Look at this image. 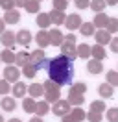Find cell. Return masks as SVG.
I'll return each mask as SVG.
<instances>
[{"label":"cell","instance_id":"d6986e66","mask_svg":"<svg viewBox=\"0 0 118 122\" xmlns=\"http://www.w3.org/2000/svg\"><path fill=\"white\" fill-rule=\"evenodd\" d=\"M68 102H70V106H83V104H85V96H83V94H78V92H68Z\"/></svg>","mask_w":118,"mask_h":122},{"label":"cell","instance_id":"d6a6232c","mask_svg":"<svg viewBox=\"0 0 118 122\" xmlns=\"http://www.w3.org/2000/svg\"><path fill=\"white\" fill-rule=\"evenodd\" d=\"M105 30L109 31L111 35L118 31V19L116 17H109V22H107V26H105Z\"/></svg>","mask_w":118,"mask_h":122},{"label":"cell","instance_id":"3957f363","mask_svg":"<svg viewBox=\"0 0 118 122\" xmlns=\"http://www.w3.org/2000/svg\"><path fill=\"white\" fill-rule=\"evenodd\" d=\"M72 111V106H70V102L68 100H61L59 98L55 104H52V113L55 115V117H65Z\"/></svg>","mask_w":118,"mask_h":122},{"label":"cell","instance_id":"9f6ffc18","mask_svg":"<svg viewBox=\"0 0 118 122\" xmlns=\"http://www.w3.org/2000/svg\"><path fill=\"white\" fill-rule=\"evenodd\" d=\"M0 94H2V92H0Z\"/></svg>","mask_w":118,"mask_h":122},{"label":"cell","instance_id":"836d02e7","mask_svg":"<svg viewBox=\"0 0 118 122\" xmlns=\"http://www.w3.org/2000/svg\"><path fill=\"white\" fill-rule=\"evenodd\" d=\"M70 115H72V117H74V118H76L78 122H81V120H85V118H87V113H85V111H83L79 106L74 107L72 111H70Z\"/></svg>","mask_w":118,"mask_h":122},{"label":"cell","instance_id":"f35d334b","mask_svg":"<svg viewBox=\"0 0 118 122\" xmlns=\"http://www.w3.org/2000/svg\"><path fill=\"white\" fill-rule=\"evenodd\" d=\"M52 4H54V9H57V11H65L66 6H68V0H52Z\"/></svg>","mask_w":118,"mask_h":122},{"label":"cell","instance_id":"ab89813d","mask_svg":"<svg viewBox=\"0 0 118 122\" xmlns=\"http://www.w3.org/2000/svg\"><path fill=\"white\" fill-rule=\"evenodd\" d=\"M103 118V113H94V111H88L87 113V120L88 122H100Z\"/></svg>","mask_w":118,"mask_h":122},{"label":"cell","instance_id":"4316f807","mask_svg":"<svg viewBox=\"0 0 118 122\" xmlns=\"http://www.w3.org/2000/svg\"><path fill=\"white\" fill-rule=\"evenodd\" d=\"M0 106H2L4 111H13L15 107H17V104H15V98H11V96H4L2 102H0Z\"/></svg>","mask_w":118,"mask_h":122},{"label":"cell","instance_id":"681fc988","mask_svg":"<svg viewBox=\"0 0 118 122\" xmlns=\"http://www.w3.org/2000/svg\"><path fill=\"white\" fill-rule=\"evenodd\" d=\"M6 31V22H4V19H0V35Z\"/></svg>","mask_w":118,"mask_h":122},{"label":"cell","instance_id":"60d3db41","mask_svg":"<svg viewBox=\"0 0 118 122\" xmlns=\"http://www.w3.org/2000/svg\"><path fill=\"white\" fill-rule=\"evenodd\" d=\"M43 87H44V92L46 91H59V85L55 81H52V80H46L43 83Z\"/></svg>","mask_w":118,"mask_h":122},{"label":"cell","instance_id":"ac0fdd59","mask_svg":"<svg viewBox=\"0 0 118 122\" xmlns=\"http://www.w3.org/2000/svg\"><path fill=\"white\" fill-rule=\"evenodd\" d=\"M35 41H37V45H39V46H50V35H48V31H46V30L37 31Z\"/></svg>","mask_w":118,"mask_h":122},{"label":"cell","instance_id":"6da1fadb","mask_svg":"<svg viewBox=\"0 0 118 122\" xmlns=\"http://www.w3.org/2000/svg\"><path fill=\"white\" fill-rule=\"evenodd\" d=\"M46 74H48V80L55 81L59 87H65V85L72 83L74 78V61L68 59L66 56L59 54L52 59H46Z\"/></svg>","mask_w":118,"mask_h":122},{"label":"cell","instance_id":"d590c367","mask_svg":"<svg viewBox=\"0 0 118 122\" xmlns=\"http://www.w3.org/2000/svg\"><path fill=\"white\" fill-rule=\"evenodd\" d=\"M107 83L113 87H118V72L116 70H109L107 72Z\"/></svg>","mask_w":118,"mask_h":122},{"label":"cell","instance_id":"603a6c76","mask_svg":"<svg viewBox=\"0 0 118 122\" xmlns=\"http://www.w3.org/2000/svg\"><path fill=\"white\" fill-rule=\"evenodd\" d=\"M98 92H100L102 98H113V94H114L113 85H109V83H102L100 87H98Z\"/></svg>","mask_w":118,"mask_h":122},{"label":"cell","instance_id":"f546056e","mask_svg":"<svg viewBox=\"0 0 118 122\" xmlns=\"http://www.w3.org/2000/svg\"><path fill=\"white\" fill-rule=\"evenodd\" d=\"M24 9L28 13H41V2L37 0H28V4L24 6Z\"/></svg>","mask_w":118,"mask_h":122},{"label":"cell","instance_id":"f907efd6","mask_svg":"<svg viewBox=\"0 0 118 122\" xmlns=\"http://www.w3.org/2000/svg\"><path fill=\"white\" fill-rule=\"evenodd\" d=\"M30 122H43V117H33V118H30Z\"/></svg>","mask_w":118,"mask_h":122},{"label":"cell","instance_id":"2e32d148","mask_svg":"<svg viewBox=\"0 0 118 122\" xmlns=\"http://www.w3.org/2000/svg\"><path fill=\"white\" fill-rule=\"evenodd\" d=\"M90 56H92V59L103 61L105 57H107V52H105V48H103L102 45H94V46H92V52H90Z\"/></svg>","mask_w":118,"mask_h":122},{"label":"cell","instance_id":"484cf974","mask_svg":"<svg viewBox=\"0 0 118 122\" xmlns=\"http://www.w3.org/2000/svg\"><path fill=\"white\" fill-rule=\"evenodd\" d=\"M37 72H39V70L35 69L33 63H26V65L22 67V76H26V78H35Z\"/></svg>","mask_w":118,"mask_h":122},{"label":"cell","instance_id":"f1b7e54d","mask_svg":"<svg viewBox=\"0 0 118 122\" xmlns=\"http://www.w3.org/2000/svg\"><path fill=\"white\" fill-rule=\"evenodd\" d=\"M88 6H90V9H92L94 13H102V11H105L107 2H105V0H92Z\"/></svg>","mask_w":118,"mask_h":122},{"label":"cell","instance_id":"ee69618b","mask_svg":"<svg viewBox=\"0 0 118 122\" xmlns=\"http://www.w3.org/2000/svg\"><path fill=\"white\" fill-rule=\"evenodd\" d=\"M74 4H76V8H79V9L88 8V0H74Z\"/></svg>","mask_w":118,"mask_h":122},{"label":"cell","instance_id":"5b68a950","mask_svg":"<svg viewBox=\"0 0 118 122\" xmlns=\"http://www.w3.org/2000/svg\"><path fill=\"white\" fill-rule=\"evenodd\" d=\"M81 24H83V20H81V15H78V13L66 15V19H65V26H66V30H70V31L79 30Z\"/></svg>","mask_w":118,"mask_h":122},{"label":"cell","instance_id":"52a82bcc","mask_svg":"<svg viewBox=\"0 0 118 122\" xmlns=\"http://www.w3.org/2000/svg\"><path fill=\"white\" fill-rule=\"evenodd\" d=\"M48 35H50V46H61L65 43V35L57 30V28H54V30L48 31Z\"/></svg>","mask_w":118,"mask_h":122},{"label":"cell","instance_id":"30bf717a","mask_svg":"<svg viewBox=\"0 0 118 122\" xmlns=\"http://www.w3.org/2000/svg\"><path fill=\"white\" fill-rule=\"evenodd\" d=\"M48 15H50V19H52V24H55V26H61V24H65V19H66L65 11H57V9H52Z\"/></svg>","mask_w":118,"mask_h":122},{"label":"cell","instance_id":"4dcf8cb0","mask_svg":"<svg viewBox=\"0 0 118 122\" xmlns=\"http://www.w3.org/2000/svg\"><path fill=\"white\" fill-rule=\"evenodd\" d=\"M96 28H94V24L92 22H83L81 24V28H79V31H81V35H85V37H88V35H94L96 33Z\"/></svg>","mask_w":118,"mask_h":122},{"label":"cell","instance_id":"e0dca14e","mask_svg":"<svg viewBox=\"0 0 118 122\" xmlns=\"http://www.w3.org/2000/svg\"><path fill=\"white\" fill-rule=\"evenodd\" d=\"M50 24H52V19H50L48 13H37V26L41 30H46Z\"/></svg>","mask_w":118,"mask_h":122},{"label":"cell","instance_id":"7c38bea8","mask_svg":"<svg viewBox=\"0 0 118 122\" xmlns=\"http://www.w3.org/2000/svg\"><path fill=\"white\" fill-rule=\"evenodd\" d=\"M0 41H2V45L6 46V48H9V50H11V48L15 46V43H17L13 31H4V33L0 35Z\"/></svg>","mask_w":118,"mask_h":122},{"label":"cell","instance_id":"5bb4252c","mask_svg":"<svg viewBox=\"0 0 118 122\" xmlns=\"http://www.w3.org/2000/svg\"><path fill=\"white\" fill-rule=\"evenodd\" d=\"M19 20H20V13L17 9H9L4 13V22L6 24H17Z\"/></svg>","mask_w":118,"mask_h":122},{"label":"cell","instance_id":"e575fe53","mask_svg":"<svg viewBox=\"0 0 118 122\" xmlns=\"http://www.w3.org/2000/svg\"><path fill=\"white\" fill-rule=\"evenodd\" d=\"M90 111H94V113H103V111H105L103 100H94V102L90 104Z\"/></svg>","mask_w":118,"mask_h":122},{"label":"cell","instance_id":"ffe728a7","mask_svg":"<svg viewBox=\"0 0 118 122\" xmlns=\"http://www.w3.org/2000/svg\"><path fill=\"white\" fill-rule=\"evenodd\" d=\"M35 107H37V102L31 98V96H30V98L24 96V98H22V109H24L26 113H35Z\"/></svg>","mask_w":118,"mask_h":122},{"label":"cell","instance_id":"7dc6e473","mask_svg":"<svg viewBox=\"0 0 118 122\" xmlns=\"http://www.w3.org/2000/svg\"><path fill=\"white\" fill-rule=\"evenodd\" d=\"M61 118H63L61 122H78V120H76V118H74V117H72L70 113H68V115H65V117H61Z\"/></svg>","mask_w":118,"mask_h":122},{"label":"cell","instance_id":"f5cc1de1","mask_svg":"<svg viewBox=\"0 0 118 122\" xmlns=\"http://www.w3.org/2000/svg\"><path fill=\"white\" fill-rule=\"evenodd\" d=\"M7 122H22V120H20V118H17V117H15V118H9Z\"/></svg>","mask_w":118,"mask_h":122},{"label":"cell","instance_id":"b9f144b4","mask_svg":"<svg viewBox=\"0 0 118 122\" xmlns=\"http://www.w3.org/2000/svg\"><path fill=\"white\" fill-rule=\"evenodd\" d=\"M0 8L4 9V11L15 9V0H0Z\"/></svg>","mask_w":118,"mask_h":122},{"label":"cell","instance_id":"8d00e7d4","mask_svg":"<svg viewBox=\"0 0 118 122\" xmlns=\"http://www.w3.org/2000/svg\"><path fill=\"white\" fill-rule=\"evenodd\" d=\"M72 92H78V94H85V91H87V85L83 83V81H78V83L72 85V89H70Z\"/></svg>","mask_w":118,"mask_h":122},{"label":"cell","instance_id":"cb8c5ba5","mask_svg":"<svg viewBox=\"0 0 118 122\" xmlns=\"http://www.w3.org/2000/svg\"><path fill=\"white\" fill-rule=\"evenodd\" d=\"M26 63H30V54L28 52H17L15 54V65L17 67H24Z\"/></svg>","mask_w":118,"mask_h":122},{"label":"cell","instance_id":"9a60e30c","mask_svg":"<svg viewBox=\"0 0 118 122\" xmlns=\"http://www.w3.org/2000/svg\"><path fill=\"white\" fill-rule=\"evenodd\" d=\"M11 92H13V98H24V96H26V92H28V87L22 83V81H17V83L13 85Z\"/></svg>","mask_w":118,"mask_h":122},{"label":"cell","instance_id":"4fadbf2b","mask_svg":"<svg viewBox=\"0 0 118 122\" xmlns=\"http://www.w3.org/2000/svg\"><path fill=\"white\" fill-rule=\"evenodd\" d=\"M107 22H109V17L105 15V11H102V13H96L94 20H92V24H94V28H100V30H105V26H107Z\"/></svg>","mask_w":118,"mask_h":122},{"label":"cell","instance_id":"ba28073f","mask_svg":"<svg viewBox=\"0 0 118 122\" xmlns=\"http://www.w3.org/2000/svg\"><path fill=\"white\" fill-rule=\"evenodd\" d=\"M15 41H17L20 46H30V43H31V33H30V30H20V31H17Z\"/></svg>","mask_w":118,"mask_h":122},{"label":"cell","instance_id":"1f68e13d","mask_svg":"<svg viewBox=\"0 0 118 122\" xmlns=\"http://www.w3.org/2000/svg\"><path fill=\"white\" fill-rule=\"evenodd\" d=\"M59 92H61V91H46V92H44V100H46L48 104H55V102L61 98Z\"/></svg>","mask_w":118,"mask_h":122},{"label":"cell","instance_id":"7402d4cb","mask_svg":"<svg viewBox=\"0 0 118 122\" xmlns=\"http://www.w3.org/2000/svg\"><path fill=\"white\" fill-rule=\"evenodd\" d=\"M28 92H30L31 98H39V96H43V94H44V87L41 83H31V85H30V89H28Z\"/></svg>","mask_w":118,"mask_h":122},{"label":"cell","instance_id":"8992f818","mask_svg":"<svg viewBox=\"0 0 118 122\" xmlns=\"http://www.w3.org/2000/svg\"><path fill=\"white\" fill-rule=\"evenodd\" d=\"M61 54L66 56L68 59L74 61L76 57H78V46L72 45V43H63V45H61Z\"/></svg>","mask_w":118,"mask_h":122},{"label":"cell","instance_id":"7a4b0ae2","mask_svg":"<svg viewBox=\"0 0 118 122\" xmlns=\"http://www.w3.org/2000/svg\"><path fill=\"white\" fill-rule=\"evenodd\" d=\"M46 59H48V57H46V54H44L43 48H37V50H33V52L30 54V63H33L37 70H44Z\"/></svg>","mask_w":118,"mask_h":122},{"label":"cell","instance_id":"277c9868","mask_svg":"<svg viewBox=\"0 0 118 122\" xmlns=\"http://www.w3.org/2000/svg\"><path fill=\"white\" fill-rule=\"evenodd\" d=\"M20 78V70L17 69V65H7L4 69V80L9 81V83H17Z\"/></svg>","mask_w":118,"mask_h":122},{"label":"cell","instance_id":"83f0119b","mask_svg":"<svg viewBox=\"0 0 118 122\" xmlns=\"http://www.w3.org/2000/svg\"><path fill=\"white\" fill-rule=\"evenodd\" d=\"M0 59L4 61V63H7V65H13V63H15V54L11 52L9 48H6V50L0 52Z\"/></svg>","mask_w":118,"mask_h":122},{"label":"cell","instance_id":"7bdbcfd3","mask_svg":"<svg viewBox=\"0 0 118 122\" xmlns=\"http://www.w3.org/2000/svg\"><path fill=\"white\" fill-rule=\"evenodd\" d=\"M0 92H2V94H7V92H11L9 81H6V80H0Z\"/></svg>","mask_w":118,"mask_h":122},{"label":"cell","instance_id":"9c48e42d","mask_svg":"<svg viewBox=\"0 0 118 122\" xmlns=\"http://www.w3.org/2000/svg\"><path fill=\"white\" fill-rule=\"evenodd\" d=\"M87 72H90V74H102L103 72V63L98 61V59L87 61Z\"/></svg>","mask_w":118,"mask_h":122},{"label":"cell","instance_id":"8fae6325","mask_svg":"<svg viewBox=\"0 0 118 122\" xmlns=\"http://www.w3.org/2000/svg\"><path fill=\"white\" fill-rule=\"evenodd\" d=\"M94 37H96V43L103 46V45H109V43H111L113 35H111L107 30H100V31H96V33H94Z\"/></svg>","mask_w":118,"mask_h":122},{"label":"cell","instance_id":"816d5d0a","mask_svg":"<svg viewBox=\"0 0 118 122\" xmlns=\"http://www.w3.org/2000/svg\"><path fill=\"white\" fill-rule=\"evenodd\" d=\"M107 2V6H116L118 4V0H105Z\"/></svg>","mask_w":118,"mask_h":122},{"label":"cell","instance_id":"c3c4849f","mask_svg":"<svg viewBox=\"0 0 118 122\" xmlns=\"http://www.w3.org/2000/svg\"><path fill=\"white\" fill-rule=\"evenodd\" d=\"M26 4H28V0H15V6L17 8H24Z\"/></svg>","mask_w":118,"mask_h":122},{"label":"cell","instance_id":"d4e9b609","mask_svg":"<svg viewBox=\"0 0 118 122\" xmlns=\"http://www.w3.org/2000/svg\"><path fill=\"white\" fill-rule=\"evenodd\" d=\"M52 107H50V104L46 102V100H43V102H37V107H35V115L37 117H44V115L50 111Z\"/></svg>","mask_w":118,"mask_h":122},{"label":"cell","instance_id":"bcb514c9","mask_svg":"<svg viewBox=\"0 0 118 122\" xmlns=\"http://www.w3.org/2000/svg\"><path fill=\"white\" fill-rule=\"evenodd\" d=\"M65 43H72V45H76V35H74V33H66V35H65Z\"/></svg>","mask_w":118,"mask_h":122},{"label":"cell","instance_id":"44dd1931","mask_svg":"<svg viewBox=\"0 0 118 122\" xmlns=\"http://www.w3.org/2000/svg\"><path fill=\"white\" fill-rule=\"evenodd\" d=\"M90 52H92V46H88L87 43L78 45V57H81V59H88V57H90Z\"/></svg>","mask_w":118,"mask_h":122},{"label":"cell","instance_id":"db71d44e","mask_svg":"<svg viewBox=\"0 0 118 122\" xmlns=\"http://www.w3.org/2000/svg\"><path fill=\"white\" fill-rule=\"evenodd\" d=\"M0 122H4V117H2V115H0Z\"/></svg>","mask_w":118,"mask_h":122},{"label":"cell","instance_id":"f6af8a7d","mask_svg":"<svg viewBox=\"0 0 118 122\" xmlns=\"http://www.w3.org/2000/svg\"><path fill=\"white\" fill-rule=\"evenodd\" d=\"M109 45H111V50H113L114 54H118V37H113Z\"/></svg>","mask_w":118,"mask_h":122},{"label":"cell","instance_id":"74e56055","mask_svg":"<svg viewBox=\"0 0 118 122\" xmlns=\"http://www.w3.org/2000/svg\"><path fill=\"white\" fill-rule=\"evenodd\" d=\"M107 120L109 122H118V107L107 109Z\"/></svg>","mask_w":118,"mask_h":122},{"label":"cell","instance_id":"11a10c76","mask_svg":"<svg viewBox=\"0 0 118 122\" xmlns=\"http://www.w3.org/2000/svg\"><path fill=\"white\" fill-rule=\"evenodd\" d=\"M37 2H43V0H37Z\"/></svg>","mask_w":118,"mask_h":122}]
</instances>
